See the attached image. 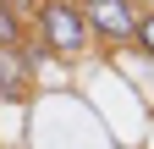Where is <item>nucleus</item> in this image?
Segmentation results:
<instances>
[{
	"instance_id": "3",
	"label": "nucleus",
	"mask_w": 154,
	"mask_h": 149,
	"mask_svg": "<svg viewBox=\"0 0 154 149\" xmlns=\"http://www.w3.org/2000/svg\"><path fill=\"white\" fill-rule=\"evenodd\" d=\"M28 94V55L22 44H0V105H17Z\"/></svg>"
},
{
	"instance_id": "2",
	"label": "nucleus",
	"mask_w": 154,
	"mask_h": 149,
	"mask_svg": "<svg viewBox=\"0 0 154 149\" xmlns=\"http://www.w3.org/2000/svg\"><path fill=\"white\" fill-rule=\"evenodd\" d=\"M83 28L99 33V39H110V44L132 39V28H138L132 0H88V6H83Z\"/></svg>"
},
{
	"instance_id": "1",
	"label": "nucleus",
	"mask_w": 154,
	"mask_h": 149,
	"mask_svg": "<svg viewBox=\"0 0 154 149\" xmlns=\"http://www.w3.org/2000/svg\"><path fill=\"white\" fill-rule=\"evenodd\" d=\"M38 39H44V50L66 55V61H77L88 44V28H83V11L66 6V0H44L38 6Z\"/></svg>"
},
{
	"instance_id": "4",
	"label": "nucleus",
	"mask_w": 154,
	"mask_h": 149,
	"mask_svg": "<svg viewBox=\"0 0 154 149\" xmlns=\"http://www.w3.org/2000/svg\"><path fill=\"white\" fill-rule=\"evenodd\" d=\"M0 44H22V22H17V11L0 0Z\"/></svg>"
},
{
	"instance_id": "5",
	"label": "nucleus",
	"mask_w": 154,
	"mask_h": 149,
	"mask_svg": "<svg viewBox=\"0 0 154 149\" xmlns=\"http://www.w3.org/2000/svg\"><path fill=\"white\" fill-rule=\"evenodd\" d=\"M132 39H138V44H143V50L154 55V11H149V17H138V28H132Z\"/></svg>"
}]
</instances>
